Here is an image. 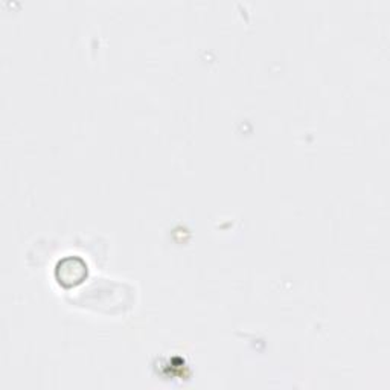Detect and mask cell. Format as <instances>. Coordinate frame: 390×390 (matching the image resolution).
<instances>
[{"label":"cell","instance_id":"cell-1","mask_svg":"<svg viewBox=\"0 0 390 390\" xmlns=\"http://www.w3.org/2000/svg\"><path fill=\"white\" fill-rule=\"evenodd\" d=\"M77 257H68L60 262V266L57 269V276L60 279V284L63 285H73L81 282V279L86 276V266L84 262L81 261L78 266L75 267V270H72L73 266H75Z\"/></svg>","mask_w":390,"mask_h":390}]
</instances>
